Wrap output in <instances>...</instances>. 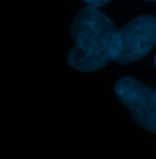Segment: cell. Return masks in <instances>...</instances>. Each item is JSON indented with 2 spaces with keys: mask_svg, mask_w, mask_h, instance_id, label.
Wrapping results in <instances>:
<instances>
[{
  "mask_svg": "<svg viewBox=\"0 0 156 159\" xmlns=\"http://www.w3.org/2000/svg\"><path fill=\"white\" fill-rule=\"evenodd\" d=\"M71 34L75 45L68 65L82 72H93L116 61L121 52V33L99 7L85 6L73 21Z\"/></svg>",
  "mask_w": 156,
  "mask_h": 159,
  "instance_id": "obj_1",
  "label": "cell"
},
{
  "mask_svg": "<svg viewBox=\"0 0 156 159\" xmlns=\"http://www.w3.org/2000/svg\"><path fill=\"white\" fill-rule=\"evenodd\" d=\"M114 91L117 98L128 108L134 122L156 134L155 92L132 77L118 80Z\"/></svg>",
  "mask_w": 156,
  "mask_h": 159,
  "instance_id": "obj_2",
  "label": "cell"
},
{
  "mask_svg": "<svg viewBox=\"0 0 156 159\" xmlns=\"http://www.w3.org/2000/svg\"><path fill=\"white\" fill-rule=\"evenodd\" d=\"M121 52L117 64L126 65L144 58L156 44V19L139 16L119 30Z\"/></svg>",
  "mask_w": 156,
  "mask_h": 159,
  "instance_id": "obj_3",
  "label": "cell"
},
{
  "mask_svg": "<svg viewBox=\"0 0 156 159\" xmlns=\"http://www.w3.org/2000/svg\"><path fill=\"white\" fill-rule=\"evenodd\" d=\"M87 5L89 6H94V7H101L104 5H106L107 2H110L111 0H83Z\"/></svg>",
  "mask_w": 156,
  "mask_h": 159,
  "instance_id": "obj_4",
  "label": "cell"
},
{
  "mask_svg": "<svg viewBox=\"0 0 156 159\" xmlns=\"http://www.w3.org/2000/svg\"><path fill=\"white\" fill-rule=\"evenodd\" d=\"M154 64H155V66H156V54H155V58H154Z\"/></svg>",
  "mask_w": 156,
  "mask_h": 159,
  "instance_id": "obj_5",
  "label": "cell"
},
{
  "mask_svg": "<svg viewBox=\"0 0 156 159\" xmlns=\"http://www.w3.org/2000/svg\"><path fill=\"white\" fill-rule=\"evenodd\" d=\"M146 1H156V0H146Z\"/></svg>",
  "mask_w": 156,
  "mask_h": 159,
  "instance_id": "obj_6",
  "label": "cell"
},
{
  "mask_svg": "<svg viewBox=\"0 0 156 159\" xmlns=\"http://www.w3.org/2000/svg\"><path fill=\"white\" fill-rule=\"evenodd\" d=\"M154 92H155V97H156V89H155V91H154Z\"/></svg>",
  "mask_w": 156,
  "mask_h": 159,
  "instance_id": "obj_7",
  "label": "cell"
}]
</instances>
